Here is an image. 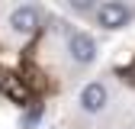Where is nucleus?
I'll return each mask as SVG.
<instances>
[{"mask_svg":"<svg viewBox=\"0 0 135 129\" xmlns=\"http://www.w3.org/2000/svg\"><path fill=\"white\" fill-rule=\"evenodd\" d=\"M129 20H132V10L126 3H119V0H106V3H100V10H97V23L103 29H122Z\"/></svg>","mask_w":135,"mask_h":129,"instance_id":"f257e3e1","label":"nucleus"},{"mask_svg":"<svg viewBox=\"0 0 135 129\" xmlns=\"http://www.w3.org/2000/svg\"><path fill=\"white\" fill-rule=\"evenodd\" d=\"M0 90H3V94L10 97L13 103H20V107H29V84L23 81V74L0 68Z\"/></svg>","mask_w":135,"mask_h":129,"instance_id":"f03ea898","label":"nucleus"},{"mask_svg":"<svg viewBox=\"0 0 135 129\" xmlns=\"http://www.w3.org/2000/svg\"><path fill=\"white\" fill-rule=\"evenodd\" d=\"M68 55H71L77 64H90L97 58L93 36H87V32H71V36H68Z\"/></svg>","mask_w":135,"mask_h":129,"instance_id":"7ed1b4c3","label":"nucleus"},{"mask_svg":"<svg viewBox=\"0 0 135 129\" xmlns=\"http://www.w3.org/2000/svg\"><path fill=\"white\" fill-rule=\"evenodd\" d=\"M39 23H42V16H39V10L32 3L16 7L10 13V26H13V32H20V36H32V32L39 29Z\"/></svg>","mask_w":135,"mask_h":129,"instance_id":"20e7f679","label":"nucleus"},{"mask_svg":"<svg viewBox=\"0 0 135 129\" xmlns=\"http://www.w3.org/2000/svg\"><path fill=\"white\" fill-rule=\"evenodd\" d=\"M106 103H109V90L100 84V81L84 84V90H80V110L84 113H100Z\"/></svg>","mask_w":135,"mask_h":129,"instance_id":"39448f33","label":"nucleus"},{"mask_svg":"<svg viewBox=\"0 0 135 129\" xmlns=\"http://www.w3.org/2000/svg\"><path fill=\"white\" fill-rule=\"evenodd\" d=\"M39 119H42V103H29V110L20 116V126H23V129H36Z\"/></svg>","mask_w":135,"mask_h":129,"instance_id":"423d86ee","label":"nucleus"},{"mask_svg":"<svg viewBox=\"0 0 135 129\" xmlns=\"http://www.w3.org/2000/svg\"><path fill=\"white\" fill-rule=\"evenodd\" d=\"M64 3H68V7H71L74 13H90V10H93V3H97V0H64Z\"/></svg>","mask_w":135,"mask_h":129,"instance_id":"0eeeda50","label":"nucleus"}]
</instances>
